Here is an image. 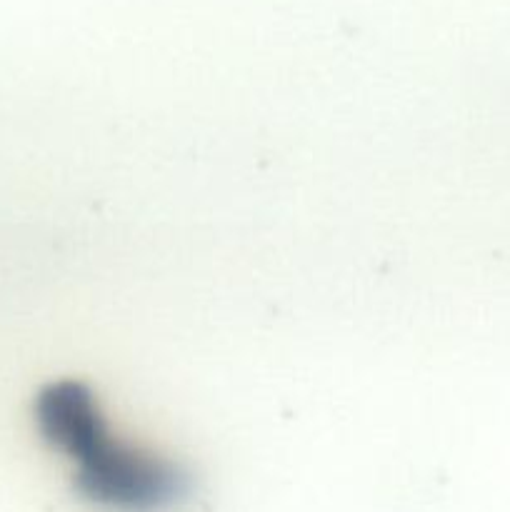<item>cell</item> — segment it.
Segmentation results:
<instances>
[{"label":"cell","instance_id":"1","mask_svg":"<svg viewBox=\"0 0 510 512\" xmlns=\"http://www.w3.org/2000/svg\"><path fill=\"white\" fill-rule=\"evenodd\" d=\"M35 425L70 465L75 493L98 512H175L193 495L178 460L113 433L93 390L60 380L35 398Z\"/></svg>","mask_w":510,"mask_h":512}]
</instances>
